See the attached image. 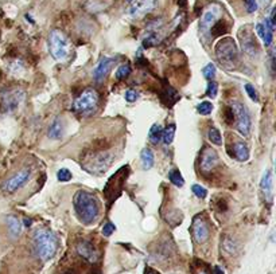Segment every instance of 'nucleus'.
Returning <instances> with one entry per match:
<instances>
[{
	"label": "nucleus",
	"instance_id": "obj_1",
	"mask_svg": "<svg viewBox=\"0 0 276 274\" xmlns=\"http://www.w3.org/2000/svg\"><path fill=\"white\" fill-rule=\"evenodd\" d=\"M73 206L77 217L84 224H92L100 217V203L93 193L80 190L73 196Z\"/></svg>",
	"mask_w": 276,
	"mask_h": 274
},
{
	"label": "nucleus",
	"instance_id": "obj_2",
	"mask_svg": "<svg viewBox=\"0 0 276 274\" xmlns=\"http://www.w3.org/2000/svg\"><path fill=\"white\" fill-rule=\"evenodd\" d=\"M32 245H34V250L38 258L41 261H49L56 255L57 249H58V239L53 231L42 228L34 234Z\"/></svg>",
	"mask_w": 276,
	"mask_h": 274
},
{
	"label": "nucleus",
	"instance_id": "obj_3",
	"mask_svg": "<svg viewBox=\"0 0 276 274\" xmlns=\"http://www.w3.org/2000/svg\"><path fill=\"white\" fill-rule=\"evenodd\" d=\"M215 56L225 69H235L239 63V51L232 38H221L215 47Z\"/></svg>",
	"mask_w": 276,
	"mask_h": 274
},
{
	"label": "nucleus",
	"instance_id": "obj_4",
	"mask_svg": "<svg viewBox=\"0 0 276 274\" xmlns=\"http://www.w3.org/2000/svg\"><path fill=\"white\" fill-rule=\"evenodd\" d=\"M49 51L56 61H65L70 55V42L60 30H53L49 35Z\"/></svg>",
	"mask_w": 276,
	"mask_h": 274
},
{
	"label": "nucleus",
	"instance_id": "obj_5",
	"mask_svg": "<svg viewBox=\"0 0 276 274\" xmlns=\"http://www.w3.org/2000/svg\"><path fill=\"white\" fill-rule=\"evenodd\" d=\"M112 155L108 152H92L81 159V165L91 173H102L112 164Z\"/></svg>",
	"mask_w": 276,
	"mask_h": 274
},
{
	"label": "nucleus",
	"instance_id": "obj_6",
	"mask_svg": "<svg viewBox=\"0 0 276 274\" xmlns=\"http://www.w3.org/2000/svg\"><path fill=\"white\" fill-rule=\"evenodd\" d=\"M25 100V91L19 87H10L0 93V109L3 113H11L21 107Z\"/></svg>",
	"mask_w": 276,
	"mask_h": 274
},
{
	"label": "nucleus",
	"instance_id": "obj_7",
	"mask_svg": "<svg viewBox=\"0 0 276 274\" xmlns=\"http://www.w3.org/2000/svg\"><path fill=\"white\" fill-rule=\"evenodd\" d=\"M236 121V128L240 132L241 136H248L251 132V117L246 110V108L239 101H233L230 105Z\"/></svg>",
	"mask_w": 276,
	"mask_h": 274
},
{
	"label": "nucleus",
	"instance_id": "obj_8",
	"mask_svg": "<svg viewBox=\"0 0 276 274\" xmlns=\"http://www.w3.org/2000/svg\"><path fill=\"white\" fill-rule=\"evenodd\" d=\"M98 94L94 89H87L77 97L73 104V109L78 113H88L97 107Z\"/></svg>",
	"mask_w": 276,
	"mask_h": 274
},
{
	"label": "nucleus",
	"instance_id": "obj_9",
	"mask_svg": "<svg viewBox=\"0 0 276 274\" xmlns=\"http://www.w3.org/2000/svg\"><path fill=\"white\" fill-rule=\"evenodd\" d=\"M30 171L29 169H21V171H18L16 173H14L11 178H8L7 180L1 183V191H4L7 193H14L16 192L19 188H22L25 186L26 183L29 182V179H30Z\"/></svg>",
	"mask_w": 276,
	"mask_h": 274
},
{
	"label": "nucleus",
	"instance_id": "obj_10",
	"mask_svg": "<svg viewBox=\"0 0 276 274\" xmlns=\"http://www.w3.org/2000/svg\"><path fill=\"white\" fill-rule=\"evenodd\" d=\"M128 3H129V8H128L129 15L132 18H140L155 8L156 0H128Z\"/></svg>",
	"mask_w": 276,
	"mask_h": 274
},
{
	"label": "nucleus",
	"instance_id": "obj_11",
	"mask_svg": "<svg viewBox=\"0 0 276 274\" xmlns=\"http://www.w3.org/2000/svg\"><path fill=\"white\" fill-rule=\"evenodd\" d=\"M220 14H221V8L220 5L217 4L209 5V7L205 10V12L202 14V18H201V22H200V28L204 34L205 32H209L210 28L213 27V25L218 21Z\"/></svg>",
	"mask_w": 276,
	"mask_h": 274
},
{
	"label": "nucleus",
	"instance_id": "obj_12",
	"mask_svg": "<svg viewBox=\"0 0 276 274\" xmlns=\"http://www.w3.org/2000/svg\"><path fill=\"white\" fill-rule=\"evenodd\" d=\"M191 231H193V238L197 244H205L209 239V226H208V222L201 215L195 217L194 220H193Z\"/></svg>",
	"mask_w": 276,
	"mask_h": 274
},
{
	"label": "nucleus",
	"instance_id": "obj_13",
	"mask_svg": "<svg viewBox=\"0 0 276 274\" xmlns=\"http://www.w3.org/2000/svg\"><path fill=\"white\" fill-rule=\"evenodd\" d=\"M218 164V155L215 149H212L209 147H204L202 152H201L200 159V165L201 169L204 172H209L212 169H215Z\"/></svg>",
	"mask_w": 276,
	"mask_h": 274
},
{
	"label": "nucleus",
	"instance_id": "obj_14",
	"mask_svg": "<svg viewBox=\"0 0 276 274\" xmlns=\"http://www.w3.org/2000/svg\"><path fill=\"white\" fill-rule=\"evenodd\" d=\"M113 63H115V59L113 58H109V56H104L100 59L96 67H94V70H93V77H94V80L97 82H101L104 81L107 76L109 74V71L112 69Z\"/></svg>",
	"mask_w": 276,
	"mask_h": 274
},
{
	"label": "nucleus",
	"instance_id": "obj_15",
	"mask_svg": "<svg viewBox=\"0 0 276 274\" xmlns=\"http://www.w3.org/2000/svg\"><path fill=\"white\" fill-rule=\"evenodd\" d=\"M274 28H275V26L268 21V18H266L264 23L256 25V32H257V35L260 36L266 47L271 46L272 42H274Z\"/></svg>",
	"mask_w": 276,
	"mask_h": 274
},
{
	"label": "nucleus",
	"instance_id": "obj_16",
	"mask_svg": "<svg viewBox=\"0 0 276 274\" xmlns=\"http://www.w3.org/2000/svg\"><path fill=\"white\" fill-rule=\"evenodd\" d=\"M77 253L81 255L82 258L87 259L88 262H96L98 258V253L92 242L89 241H81L77 244Z\"/></svg>",
	"mask_w": 276,
	"mask_h": 274
},
{
	"label": "nucleus",
	"instance_id": "obj_17",
	"mask_svg": "<svg viewBox=\"0 0 276 274\" xmlns=\"http://www.w3.org/2000/svg\"><path fill=\"white\" fill-rule=\"evenodd\" d=\"M260 190L261 193L264 195V198L267 200H271L272 199V190H274V178H272V171H266L260 182Z\"/></svg>",
	"mask_w": 276,
	"mask_h": 274
},
{
	"label": "nucleus",
	"instance_id": "obj_18",
	"mask_svg": "<svg viewBox=\"0 0 276 274\" xmlns=\"http://www.w3.org/2000/svg\"><path fill=\"white\" fill-rule=\"evenodd\" d=\"M233 156L239 162H246L249 159V149L244 141H236L233 144Z\"/></svg>",
	"mask_w": 276,
	"mask_h": 274
},
{
	"label": "nucleus",
	"instance_id": "obj_19",
	"mask_svg": "<svg viewBox=\"0 0 276 274\" xmlns=\"http://www.w3.org/2000/svg\"><path fill=\"white\" fill-rule=\"evenodd\" d=\"M5 222H7V228H8V233L12 238H18L22 233V224H21V220L14 217V215H8L7 219H5Z\"/></svg>",
	"mask_w": 276,
	"mask_h": 274
},
{
	"label": "nucleus",
	"instance_id": "obj_20",
	"mask_svg": "<svg viewBox=\"0 0 276 274\" xmlns=\"http://www.w3.org/2000/svg\"><path fill=\"white\" fill-rule=\"evenodd\" d=\"M140 162H142V167L143 169H151L153 167L155 163V156H153V151L150 148H144L143 151L140 152Z\"/></svg>",
	"mask_w": 276,
	"mask_h": 274
},
{
	"label": "nucleus",
	"instance_id": "obj_21",
	"mask_svg": "<svg viewBox=\"0 0 276 274\" xmlns=\"http://www.w3.org/2000/svg\"><path fill=\"white\" fill-rule=\"evenodd\" d=\"M241 46H243V49H244L248 54H251V55H255L256 53H257V45H256L255 38L252 36V34H246V35L243 38Z\"/></svg>",
	"mask_w": 276,
	"mask_h": 274
},
{
	"label": "nucleus",
	"instance_id": "obj_22",
	"mask_svg": "<svg viewBox=\"0 0 276 274\" xmlns=\"http://www.w3.org/2000/svg\"><path fill=\"white\" fill-rule=\"evenodd\" d=\"M62 133H63V127H62V121L60 118H56L53 124L49 128V137L53 140H58L61 138Z\"/></svg>",
	"mask_w": 276,
	"mask_h": 274
},
{
	"label": "nucleus",
	"instance_id": "obj_23",
	"mask_svg": "<svg viewBox=\"0 0 276 274\" xmlns=\"http://www.w3.org/2000/svg\"><path fill=\"white\" fill-rule=\"evenodd\" d=\"M162 132H163L162 127H160L159 124H153L149 132V138H150V141H151V144H153V145H158L159 142L162 141Z\"/></svg>",
	"mask_w": 276,
	"mask_h": 274
},
{
	"label": "nucleus",
	"instance_id": "obj_24",
	"mask_svg": "<svg viewBox=\"0 0 276 274\" xmlns=\"http://www.w3.org/2000/svg\"><path fill=\"white\" fill-rule=\"evenodd\" d=\"M175 131H177V127H175L174 124H171L169 127L164 129L163 132H162V141L166 144V145H170L173 140H174V136H175Z\"/></svg>",
	"mask_w": 276,
	"mask_h": 274
},
{
	"label": "nucleus",
	"instance_id": "obj_25",
	"mask_svg": "<svg viewBox=\"0 0 276 274\" xmlns=\"http://www.w3.org/2000/svg\"><path fill=\"white\" fill-rule=\"evenodd\" d=\"M226 31H228V26H226L225 22L222 21H217L215 25H213V27L210 28V32H212V35L213 36L222 35Z\"/></svg>",
	"mask_w": 276,
	"mask_h": 274
},
{
	"label": "nucleus",
	"instance_id": "obj_26",
	"mask_svg": "<svg viewBox=\"0 0 276 274\" xmlns=\"http://www.w3.org/2000/svg\"><path fill=\"white\" fill-rule=\"evenodd\" d=\"M208 137L209 140L215 145H221L222 144V136H221L220 131L215 127H210L209 131H208Z\"/></svg>",
	"mask_w": 276,
	"mask_h": 274
},
{
	"label": "nucleus",
	"instance_id": "obj_27",
	"mask_svg": "<svg viewBox=\"0 0 276 274\" xmlns=\"http://www.w3.org/2000/svg\"><path fill=\"white\" fill-rule=\"evenodd\" d=\"M163 96L169 98V100L166 101V104H167V107H173L175 102H177L179 100L178 93H177V91H175L174 89H173V87H170V86L166 87V90H164Z\"/></svg>",
	"mask_w": 276,
	"mask_h": 274
},
{
	"label": "nucleus",
	"instance_id": "obj_28",
	"mask_svg": "<svg viewBox=\"0 0 276 274\" xmlns=\"http://www.w3.org/2000/svg\"><path fill=\"white\" fill-rule=\"evenodd\" d=\"M169 179L170 182L173 183L174 186H177V187H182L184 184V176L181 175V172H179L178 169H173V171L169 173Z\"/></svg>",
	"mask_w": 276,
	"mask_h": 274
},
{
	"label": "nucleus",
	"instance_id": "obj_29",
	"mask_svg": "<svg viewBox=\"0 0 276 274\" xmlns=\"http://www.w3.org/2000/svg\"><path fill=\"white\" fill-rule=\"evenodd\" d=\"M131 74V66L128 65V63H123V65H120L118 67V70H116V78H118L119 81H122V80H125L128 76Z\"/></svg>",
	"mask_w": 276,
	"mask_h": 274
},
{
	"label": "nucleus",
	"instance_id": "obj_30",
	"mask_svg": "<svg viewBox=\"0 0 276 274\" xmlns=\"http://www.w3.org/2000/svg\"><path fill=\"white\" fill-rule=\"evenodd\" d=\"M197 110H198V113L200 114H202V116H209L210 113L213 112V104L210 101H202L197 107Z\"/></svg>",
	"mask_w": 276,
	"mask_h": 274
},
{
	"label": "nucleus",
	"instance_id": "obj_31",
	"mask_svg": "<svg viewBox=\"0 0 276 274\" xmlns=\"http://www.w3.org/2000/svg\"><path fill=\"white\" fill-rule=\"evenodd\" d=\"M158 43H159V36L156 35L155 32H150L149 35L143 39V46L146 47V49L153 47V46H156Z\"/></svg>",
	"mask_w": 276,
	"mask_h": 274
},
{
	"label": "nucleus",
	"instance_id": "obj_32",
	"mask_svg": "<svg viewBox=\"0 0 276 274\" xmlns=\"http://www.w3.org/2000/svg\"><path fill=\"white\" fill-rule=\"evenodd\" d=\"M202 73H204V77L208 80V81H215V66L213 65V63H208V65L202 69Z\"/></svg>",
	"mask_w": 276,
	"mask_h": 274
},
{
	"label": "nucleus",
	"instance_id": "obj_33",
	"mask_svg": "<svg viewBox=\"0 0 276 274\" xmlns=\"http://www.w3.org/2000/svg\"><path fill=\"white\" fill-rule=\"evenodd\" d=\"M72 178H73L72 172H70L67 168H61V169H58V172H57V179H58L60 182L66 183Z\"/></svg>",
	"mask_w": 276,
	"mask_h": 274
},
{
	"label": "nucleus",
	"instance_id": "obj_34",
	"mask_svg": "<svg viewBox=\"0 0 276 274\" xmlns=\"http://www.w3.org/2000/svg\"><path fill=\"white\" fill-rule=\"evenodd\" d=\"M191 191L194 193L195 196L198 199H205L206 198V195H208V191H206V188L200 186V184H193V187H191Z\"/></svg>",
	"mask_w": 276,
	"mask_h": 274
},
{
	"label": "nucleus",
	"instance_id": "obj_35",
	"mask_svg": "<svg viewBox=\"0 0 276 274\" xmlns=\"http://www.w3.org/2000/svg\"><path fill=\"white\" fill-rule=\"evenodd\" d=\"M236 247H237V245L235 244V241L232 238H225L224 241V249L228 254H235L236 253Z\"/></svg>",
	"mask_w": 276,
	"mask_h": 274
},
{
	"label": "nucleus",
	"instance_id": "obj_36",
	"mask_svg": "<svg viewBox=\"0 0 276 274\" xmlns=\"http://www.w3.org/2000/svg\"><path fill=\"white\" fill-rule=\"evenodd\" d=\"M217 91H218V85H217V82L215 81H210L209 85H208V89H206V94L212 98H215L217 96Z\"/></svg>",
	"mask_w": 276,
	"mask_h": 274
},
{
	"label": "nucleus",
	"instance_id": "obj_37",
	"mask_svg": "<svg viewBox=\"0 0 276 274\" xmlns=\"http://www.w3.org/2000/svg\"><path fill=\"white\" fill-rule=\"evenodd\" d=\"M245 91L248 96L251 97L253 101H259V97H257V91H256L255 86H252L251 83H245Z\"/></svg>",
	"mask_w": 276,
	"mask_h": 274
},
{
	"label": "nucleus",
	"instance_id": "obj_38",
	"mask_svg": "<svg viewBox=\"0 0 276 274\" xmlns=\"http://www.w3.org/2000/svg\"><path fill=\"white\" fill-rule=\"evenodd\" d=\"M115 230H116L115 224H113L112 222H108V223L104 224V227H102V234H104L105 237H109V235H112V234L115 233Z\"/></svg>",
	"mask_w": 276,
	"mask_h": 274
},
{
	"label": "nucleus",
	"instance_id": "obj_39",
	"mask_svg": "<svg viewBox=\"0 0 276 274\" xmlns=\"http://www.w3.org/2000/svg\"><path fill=\"white\" fill-rule=\"evenodd\" d=\"M125 101L127 102H135L136 100H138V93L135 90H132V89H129V90L125 91Z\"/></svg>",
	"mask_w": 276,
	"mask_h": 274
},
{
	"label": "nucleus",
	"instance_id": "obj_40",
	"mask_svg": "<svg viewBox=\"0 0 276 274\" xmlns=\"http://www.w3.org/2000/svg\"><path fill=\"white\" fill-rule=\"evenodd\" d=\"M245 7H246V11L252 14V12H255L257 10V0H245Z\"/></svg>",
	"mask_w": 276,
	"mask_h": 274
},
{
	"label": "nucleus",
	"instance_id": "obj_41",
	"mask_svg": "<svg viewBox=\"0 0 276 274\" xmlns=\"http://www.w3.org/2000/svg\"><path fill=\"white\" fill-rule=\"evenodd\" d=\"M146 274H156V273H155V272H153V270L149 269V270H147V273H146Z\"/></svg>",
	"mask_w": 276,
	"mask_h": 274
},
{
	"label": "nucleus",
	"instance_id": "obj_42",
	"mask_svg": "<svg viewBox=\"0 0 276 274\" xmlns=\"http://www.w3.org/2000/svg\"><path fill=\"white\" fill-rule=\"evenodd\" d=\"M31 224V220H27V219H26V226H30Z\"/></svg>",
	"mask_w": 276,
	"mask_h": 274
},
{
	"label": "nucleus",
	"instance_id": "obj_43",
	"mask_svg": "<svg viewBox=\"0 0 276 274\" xmlns=\"http://www.w3.org/2000/svg\"><path fill=\"white\" fill-rule=\"evenodd\" d=\"M261 3H263V4H267V3H268V1H270V0H260Z\"/></svg>",
	"mask_w": 276,
	"mask_h": 274
},
{
	"label": "nucleus",
	"instance_id": "obj_44",
	"mask_svg": "<svg viewBox=\"0 0 276 274\" xmlns=\"http://www.w3.org/2000/svg\"><path fill=\"white\" fill-rule=\"evenodd\" d=\"M198 274H206V273H205V272H200V273H198Z\"/></svg>",
	"mask_w": 276,
	"mask_h": 274
}]
</instances>
